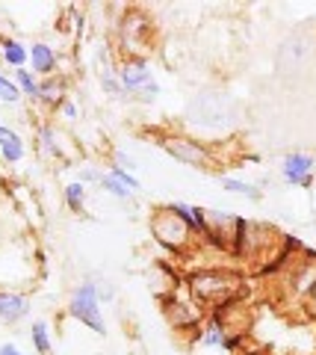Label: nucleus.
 I'll list each match as a JSON object with an SVG mask.
<instances>
[{
  "label": "nucleus",
  "instance_id": "obj_1",
  "mask_svg": "<svg viewBox=\"0 0 316 355\" xmlns=\"http://www.w3.org/2000/svg\"><path fill=\"white\" fill-rule=\"evenodd\" d=\"M187 116L192 125H198L204 130H222V128H231L234 119H236V110H234V101L222 92H198L192 98V104L187 110Z\"/></svg>",
  "mask_w": 316,
  "mask_h": 355
},
{
  "label": "nucleus",
  "instance_id": "obj_2",
  "mask_svg": "<svg viewBox=\"0 0 316 355\" xmlns=\"http://www.w3.org/2000/svg\"><path fill=\"white\" fill-rule=\"evenodd\" d=\"M101 296H97V284L95 282H83L77 284V291L71 293V302H68V314L74 320H80V323H86L92 331H97V335H106V323L101 317Z\"/></svg>",
  "mask_w": 316,
  "mask_h": 355
},
{
  "label": "nucleus",
  "instance_id": "obj_3",
  "mask_svg": "<svg viewBox=\"0 0 316 355\" xmlns=\"http://www.w3.org/2000/svg\"><path fill=\"white\" fill-rule=\"evenodd\" d=\"M122 86H124V92H133L136 98H145V101H154L160 95L154 74H151V69L142 60H130L122 69Z\"/></svg>",
  "mask_w": 316,
  "mask_h": 355
},
{
  "label": "nucleus",
  "instance_id": "obj_4",
  "mask_svg": "<svg viewBox=\"0 0 316 355\" xmlns=\"http://www.w3.org/2000/svg\"><path fill=\"white\" fill-rule=\"evenodd\" d=\"M316 175V157L308 151H290L281 160V178L292 187H310Z\"/></svg>",
  "mask_w": 316,
  "mask_h": 355
},
{
  "label": "nucleus",
  "instance_id": "obj_5",
  "mask_svg": "<svg viewBox=\"0 0 316 355\" xmlns=\"http://www.w3.org/2000/svg\"><path fill=\"white\" fill-rule=\"evenodd\" d=\"M162 148H166L174 160L195 166V169H207L210 166V151L198 142H189V139H162Z\"/></svg>",
  "mask_w": 316,
  "mask_h": 355
},
{
  "label": "nucleus",
  "instance_id": "obj_6",
  "mask_svg": "<svg viewBox=\"0 0 316 355\" xmlns=\"http://www.w3.org/2000/svg\"><path fill=\"white\" fill-rule=\"evenodd\" d=\"M192 291L198 299H204V302H222V299L231 296L234 291V284L227 275H219V272H204V275H195V282H192Z\"/></svg>",
  "mask_w": 316,
  "mask_h": 355
},
{
  "label": "nucleus",
  "instance_id": "obj_7",
  "mask_svg": "<svg viewBox=\"0 0 316 355\" xmlns=\"http://www.w3.org/2000/svg\"><path fill=\"white\" fill-rule=\"evenodd\" d=\"M154 231L162 243H169V246H183V243L189 240V225L178 214H171V207H166L154 219Z\"/></svg>",
  "mask_w": 316,
  "mask_h": 355
},
{
  "label": "nucleus",
  "instance_id": "obj_8",
  "mask_svg": "<svg viewBox=\"0 0 316 355\" xmlns=\"http://www.w3.org/2000/svg\"><path fill=\"white\" fill-rule=\"evenodd\" d=\"M30 314V299L12 293V291H0V323H18Z\"/></svg>",
  "mask_w": 316,
  "mask_h": 355
},
{
  "label": "nucleus",
  "instance_id": "obj_9",
  "mask_svg": "<svg viewBox=\"0 0 316 355\" xmlns=\"http://www.w3.org/2000/svg\"><path fill=\"white\" fill-rule=\"evenodd\" d=\"M30 65H32V74H41V77H50L53 69H57V51L45 42H36L30 44Z\"/></svg>",
  "mask_w": 316,
  "mask_h": 355
},
{
  "label": "nucleus",
  "instance_id": "obj_10",
  "mask_svg": "<svg viewBox=\"0 0 316 355\" xmlns=\"http://www.w3.org/2000/svg\"><path fill=\"white\" fill-rule=\"evenodd\" d=\"M0 53H3V62L12 65V69H27L30 62V48H24L18 39H0Z\"/></svg>",
  "mask_w": 316,
  "mask_h": 355
},
{
  "label": "nucleus",
  "instance_id": "obj_11",
  "mask_svg": "<svg viewBox=\"0 0 316 355\" xmlns=\"http://www.w3.org/2000/svg\"><path fill=\"white\" fill-rule=\"evenodd\" d=\"M24 139H21L18 137V133L15 130H3V133H0V157H3L6 163H21V160H24Z\"/></svg>",
  "mask_w": 316,
  "mask_h": 355
},
{
  "label": "nucleus",
  "instance_id": "obj_12",
  "mask_svg": "<svg viewBox=\"0 0 316 355\" xmlns=\"http://www.w3.org/2000/svg\"><path fill=\"white\" fill-rule=\"evenodd\" d=\"M201 343L207 349H231L234 347V340L227 338V331H225V326L219 323V320H213V323L201 331Z\"/></svg>",
  "mask_w": 316,
  "mask_h": 355
},
{
  "label": "nucleus",
  "instance_id": "obj_13",
  "mask_svg": "<svg viewBox=\"0 0 316 355\" xmlns=\"http://www.w3.org/2000/svg\"><path fill=\"white\" fill-rule=\"evenodd\" d=\"M308 42L304 39H299V36H292L284 48H281V53H278V62L281 65H287V60H292V69H296V65H301V60L308 57Z\"/></svg>",
  "mask_w": 316,
  "mask_h": 355
},
{
  "label": "nucleus",
  "instance_id": "obj_14",
  "mask_svg": "<svg viewBox=\"0 0 316 355\" xmlns=\"http://www.w3.org/2000/svg\"><path fill=\"white\" fill-rule=\"evenodd\" d=\"M30 340H32V347H36L39 355H53V343H50V331H48L45 320H36V323H32Z\"/></svg>",
  "mask_w": 316,
  "mask_h": 355
},
{
  "label": "nucleus",
  "instance_id": "obj_15",
  "mask_svg": "<svg viewBox=\"0 0 316 355\" xmlns=\"http://www.w3.org/2000/svg\"><path fill=\"white\" fill-rule=\"evenodd\" d=\"M12 80L18 83L21 95L32 98V101H39V98H41V83L36 80V74H32V71H27V69H18V71H15V77H12Z\"/></svg>",
  "mask_w": 316,
  "mask_h": 355
},
{
  "label": "nucleus",
  "instance_id": "obj_16",
  "mask_svg": "<svg viewBox=\"0 0 316 355\" xmlns=\"http://www.w3.org/2000/svg\"><path fill=\"white\" fill-rule=\"evenodd\" d=\"M219 184L225 187L227 193H234V196H243V198H248V202H260V190L254 184H245V181H236V178H219Z\"/></svg>",
  "mask_w": 316,
  "mask_h": 355
},
{
  "label": "nucleus",
  "instance_id": "obj_17",
  "mask_svg": "<svg viewBox=\"0 0 316 355\" xmlns=\"http://www.w3.org/2000/svg\"><path fill=\"white\" fill-rule=\"evenodd\" d=\"M101 187H104V190L110 193L113 198H118V202H130V196H133V190H130V187H127L115 172H106L104 181H101Z\"/></svg>",
  "mask_w": 316,
  "mask_h": 355
},
{
  "label": "nucleus",
  "instance_id": "obj_18",
  "mask_svg": "<svg viewBox=\"0 0 316 355\" xmlns=\"http://www.w3.org/2000/svg\"><path fill=\"white\" fill-rule=\"evenodd\" d=\"M169 207H171V214H178L183 222H187L189 231H201V214H198V207H189V205H183V202H174Z\"/></svg>",
  "mask_w": 316,
  "mask_h": 355
},
{
  "label": "nucleus",
  "instance_id": "obj_19",
  "mask_svg": "<svg viewBox=\"0 0 316 355\" xmlns=\"http://www.w3.org/2000/svg\"><path fill=\"white\" fill-rule=\"evenodd\" d=\"M39 101H48V104H62V80L57 77H45V83H41V98Z\"/></svg>",
  "mask_w": 316,
  "mask_h": 355
},
{
  "label": "nucleus",
  "instance_id": "obj_20",
  "mask_svg": "<svg viewBox=\"0 0 316 355\" xmlns=\"http://www.w3.org/2000/svg\"><path fill=\"white\" fill-rule=\"evenodd\" d=\"M0 101L3 104H18L21 101V89H18V83L12 80V77H6L3 71H0Z\"/></svg>",
  "mask_w": 316,
  "mask_h": 355
},
{
  "label": "nucleus",
  "instance_id": "obj_21",
  "mask_svg": "<svg viewBox=\"0 0 316 355\" xmlns=\"http://www.w3.org/2000/svg\"><path fill=\"white\" fill-rule=\"evenodd\" d=\"M39 142H41V151L48 154V157H59L62 148H59V142H57V133H53V128H41L39 130Z\"/></svg>",
  "mask_w": 316,
  "mask_h": 355
},
{
  "label": "nucleus",
  "instance_id": "obj_22",
  "mask_svg": "<svg viewBox=\"0 0 316 355\" xmlns=\"http://www.w3.org/2000/svg\"><path fill=\"white\" fill-rule=\"evenodd\" d=\"M65 202H68L71 210H83V202H86V187L80 181H71L65 187Z\"/></svg>",
  "mask_w": 316,
  "mask_h": 355
},
{
  "label": "nucleus",
  "instance_id": "obj_23",
  "mask_svg": "<svg viewBox=\"0 0 316 355\" xmlns=\"http://www.w3.org/2000/svg\"><path fill=\"white\" fill-rule=\"evenodd\" d=\"M77 181L86 187V184H101L104 181V175L97 172V169H92V166H83L80 169V175H77Z\"/></svg>",
  "mask_w": 316,
  "mask_h": 355
},
{
  "label": "nucleus",
  "instance_id": "obj_24",
  "mask_svg": "<svg viewBox=\"0 0 316 355\" xmlns=\"http://www.w3.org/2000/svg\"><path fill=\"white\" fill-rule=\"evenodd\" d=\"M59 113H62L65 119H68V121H74V119L80 116V110H77V104H74V101H68V98H65V101L59 104Z\"/></svg>",
  "mask_w": 316,
  "mask_h": 355
},
{
  "label": "nucleus",
  "instance_id": "obj_25",
  "mask_svg": "<svg viewBox=\"0 0 316 355\" xmlns=\"http://www.w3.org/2000/svg\"><path fill=\"white\" fill-rule=\"evenodd\" d=\"M0 355H24L15 343H0Z\"/></svg>",
  "mask_w": 316,
  "mask_h": 355
},
{
  "label": "nucleus",
  "instance_id": "obj_26",
  "mask_svg": "<svg viewBox=\"0 0 316 355\" xmlns=\"http://www.w3.org/2000/svg\"><path fill=\"white\" fill-rule=\"evenodd\" d=\"M310 302H313V308H316V284H313V291H310Z\"/></svg>",
  "mask_w": 316,
  "mask_h": 355
},
{
  "label": "nucleus",
  "instance_id": "obj_27",
  "mask_svg": "<svg viewBox=\"0 0 316 355\" xmlns=\"http://www.w3.org/2000/svg\"><path fill=\"white\" fill-rule=\"evenodd\" d=\"M6 130V125H3V119H0V133H3Z\"/></svg>",
  "mask_w": 316,
  "mask_h": 355
}]
</instances>
